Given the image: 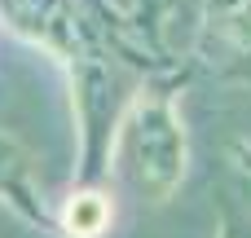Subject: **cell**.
<instances>
[{
    "mask_svg": "<svg viewBox=\"0 0 251 238\" xmlns=\"http://www.w3.org/2000/svg\"><path fill=\"white\" fill-rule=\"evenodd\" d=\"M207 31L216 44L234 49L238 57L251 53V0H212Z\"/></svg>",
    "mask_w": 251,
    "mask_h": 238,
    "instance_id": "6da1fadb",
    "label": "cell"
},
{
    "mask_svg": "<svg viewBox=\"0 0 251 238\" xmlns=\"http://www.w3.org/2000/svg\"><path fill=\"white\" fill-rule=\"evenodd\" d=\"M225 238H251V221L229 203H225Z\"/></svg>",
    "mask_w": 251,
    "mask_h": 238,
    "instance_id": "7a4b0ae2",
    "label": "cell"
},
{
    "mask_svg": "<svg viewBox=\"0 0 251 238\" xmlns=\"http://www.w3.org/2000/svg\"><path fill=\"white\" fill-rule=\"evenodd\" d=\"M243 159H247V163H251V150H243Z\"/></svg>",
    "mask_w": 251,
    "mask_h": 238,
    "instance_id": "3957f363",
    "label": "cell"
}]
</instances>
